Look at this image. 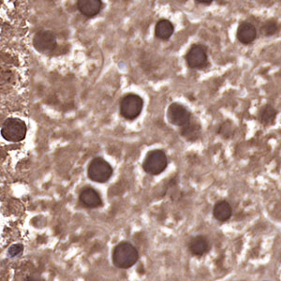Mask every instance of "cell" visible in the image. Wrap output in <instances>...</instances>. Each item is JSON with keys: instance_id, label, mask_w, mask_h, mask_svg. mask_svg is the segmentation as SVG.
Masks as SVG:
<instances>
[{"instance_id": "d6986e66", "label": "cell", "mask_w": 281, "mask_h": 281, "mask_svg": "<svg viewBox=\"0 0 281 281\" xmlns=\"http://www.w3.org/2000/svg\"><path fill=\"white\" fill-rule=\"evenodd\" d=\"M233 131H234V129L232 127V124L230 123V121H226L221 125L218 133L221 134L224 138H229L232 135Z\"/></svg>"}, {"instance_id": "8992f818", "label": "cell", "mask_w": 281, "mask_h": 281, "mask_svg": "<svg viewBox=\"0 0 281 281\" xmlns=\"http://www.w3.org/2000/svg\"><path fill=\"white\" fill-rule=\"evenodd\" d=\"M167 118L172 125L183 128L192 121V115L185 106L172 103L167 111Z\"/></svg>"}, {"instance_id": "8fae6325", "label": "cell", "mask_w": 281, "mask_h": 281, "mask_svg": "<svg viewBox=\"0 0 281 281\" xmlns=\"http://www.w3.org/2000/svg\"><path fill=\"white\" fill-rule=\"evenodd\" d=\"M77 7L84 16L92 18L100 13L103 8V2L101 0H79Z\"/></svg>"}, {"instance_id": "44dd1931", "label": "cell", "mask_w": 281, "mask_h": 281, "mask_svg": "<svg viewBox=\"0 0 281 281\" xmlns=\"http://www.w3.org/2000/svg\"><path fill=\"white\" fill-rule=\"evenodd\" d=\"M25 281H40L37 280V279H33V278H29V279H26Z\"/></svg>"}, {"instance_id": "7a4b0ae2", "label": "cell", "mask_w": 281, "mask_h": 281, "mask_svg": "<svg viewBox=\"0 0 281 281\" xmlns=\"http://www.w3.org/2000/svg\"><path fill=\"white\" fill-rule=\"evenodd\" d=\"M26 123L15 117H11L6 119L1 127V135L8 141L19 142L25 140L26 136Z\"/></svg>"}, {"instance_id": "ffe728a7", "label": "cell", "mask_w": 281, "mask_h": 281, "mask_svg": "<svg viewBox=\"0 0 281 281\" xmlns=\"http://www.w3.org/2000/svg\"><path fill=\"white\" fill-rule=\"evenodd\" d=\"M197 3H199V4H202V5H210V4H212V0H210V1H196Z\"/></svg>"}, {"instance_id": "30bf717a", "label": "cell", "mask_w": 281, "mask_h": 281, "mask_svg": "<svg viewBox=\"0 0 281 281\" xmlns=\"http://www.w3.org/2000/svg\"><path fill=\"white\" fill-rule=\"evenodd\" d=\"M236 37L241 43L246 44V45L250 44L256 39L257 29L251 23L242 22L237 28Z\"/></svg>"}, {"instance_id": "7402d4cb", "label": "cell", "mask_w": 281, "mask_h": 281, "mask_svg": "<svg viewBox=\"0 0 281 281\" xmlns=\"http://www.w3.org/2000/svg\"></svg>"}, {"instance_id": "4fadbf2b", "label": "cell", "mask_w": 281, "mask_h": 281, "mask_svg": "<svg viewBox=\"0 0 281 281\" xmlns=\"http://www.w3.org/2000/svg\"><path fill=\"white\" fill-rule=\"evenodd\" d=\"M213 215L218 221L225 222L229 220L232 215L231 206L227 201H218L214 205Z\"/></svg>"}, {"instance_id": "277c9868", "label": "cell", "mask_w": 281, "mask_h": 281, "mask_svg": "<svg viewBox=\"0 0 281 281\" xmlns=\"http://www.w3.org/2000/svg\"><path fill=\"white\" fill-rule=\"evenodd\" d=\"M88 175L90 180L96 183H105L111 178L113 168L103 158H95L89 163Z\"/></svg>"}, {"instance_id": "7c38bea8", "label": "cell", "mask_w": 281, "mask_h": 281, "mask_svg": "<svg viewBox=\"0 0 281 281\" xmlns=\"http://www.w3.org/2000/svg\"><path fill=\"white\" fill-rule=\"evenodd\" d=\"M189 250L192 255L201 257L209 250V242L204 235H197L193 237L189 244Z\"/></svg>"}, {"instance_id": "6da1fadb", "label": "cell", "mask_w": 281, "mask_h": 281, "mask_svg": "<svg viewBox=\"0 0 281 281\" xmlns=\"http://www.w3.org/2000/svg\"><path fill=\"white\" fill-rule=\"evenodd\" d=\"M112 258L113 263L117 268L128 269L138 262L139 252L132 244L123 241L115 246Z\"/></svg>"}, {"instance_id": "9c48e42d", "label": "cell", "mask_w": 281, "mask_h": 281, "mask_svg": "<svg viewBox=\"0 0 281 281\" xmlns=\"http://www.w3.org/2000/svg\"><path fill=\"white\" fill-rule=\"evenodd\" d=\"M80 203L87 208L94 209L103 205V200L99 192L93 188H85L79 195Z\"/></svg>"}, {"instance_id": "5b68a950", "label": "cell", "mask_w": 281, "mask_h": 281, "mask_svg": "<svg viewBox=\"0 0 281 281\" xmlns=\"http://www.w3.org/2000/svg\"><path fill=\"white\" fill-rule=\"evenodd\" d=\"M143 101L136 94H128L120 102V114L127 120H134L140 115Z\"/></svg>"}, {"instance_id": "ac0fdd59", "label": "cell", "mask_w": 281, "mask_h": 281, "mask_svg": "<svg viewBox=\"0 0 281 281\" xmlns=\"http://www.w3.org/2000/svg\"><path fill=\"white\" fill-rule=\"evenodd\" d=\"M24 252V246L22 244H14L8 249V255L10 258H18Z\"/></svg>"}, {"instance_id": "3957f363", "label": "cell", "mask_w": 281, "mask_h": 281, "mask_svg": "<svg viewBox=\"0 0 281 281\" xmlns=\"http://www.w3.org/2000/svg\"><path fill=\"white\" fill-rule=\"evenodd\" d=\"M168 159L165 152L160 149H155L146 155L142 168L145 173L151 176H158L166 170Z\"/></svg>"}, {"instance_id": "52a82bcc", "label": "cell", "mask_w": 281, "mask_h": 281, "mask_svg": "<svg viewBox=\"0 0 281 281\" xmlns=\"http://www.w3.org/2000/svg\"><path fill=\"white\" fill-rule=\"evenodd\" d=\"M33 45L39 53H49L56 48V37L49 30L38 31L33 38Z\"/></svg>"}, {"instance_id": "5bb4252c", "label": "cell", "mask_w": 281, "mask_h": 281, "mask_svg": "<svg viewBox=\"0 0 281 281\" xmlns=\"http://www.w3.org/2000/svg\"><path fill=\"white\" fill-rule=\"evenodd\" d=\"M174 32H175L174 25L166 19L159 20L155 27L156 37L159 39L163 40L169 39L173 36Z\"/></svg>"}, {"instance_id": "ba28073f", "label": "cell", "mask_w": 281, "mask_h": 281, "mask_svg": "<svg viewBox=\"0 0 281 281\" xmlns=\"http://www.w3.org/2000/svg\"><path fill=\"white\" fill-rule=\"evenodd\" d=\"M186 61L192 69H203L207 62V52L204 45L193 44L186 54Z\"/></svg>"}, {"instance_id": "9a60e30c", "label": "cell", "mask_w": 281, "mask_h": 281, "mask_svg": "<svg viewBox=\"0 0 281 281\" xmlns=\"http://www.w3.org/2000/svg\"><path fill=\"white\" fill-rule=\"evenodd\" d=\"M181 135L191 141L197 140L201 135V127L197 122H190L187 126L181 128Z\"/></svg>"}, {"instance_id": "2e32d148", "label": "cell", "mask_w": 281, "mask_h": 281, "mask_svg": "<svg viewBox=\"0 0 281 281\" xmlns=\"http://www.w3.org/2000/svg\"><path fill=\"white\" fill-rule=\"evenodd\" d=\"M278 115V111L272 105H265L260 113V121L263 125L268 126L274 124Z\"/></svg>"}, {"instance_id": "e0dca14e", "label": "cell", "mask_w": 281, "mask_h": 281, "mask_svg": "<svg viewBox=\"0 0 281 281\" xmlns=\"http://www.w3.org/2000/svg\"><path fill=\"white\" fill-rule=\"evenodd\" d=\"M280 29V26L279 23L274 20V19H270L267 20L262 28V32L264 36H272L274 34H276Z\"/></svg>"}]
</instances>
